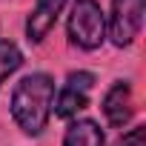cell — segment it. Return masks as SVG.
Wrapping results in <instances>:
<instances>
[{
    "label": "cell",
    "mask_w": 146,
    "mask_h": 146,
    "mask_svg": "<svg viewBox=\"0 0 146 146\" xmlns=\"http://www.w3.org/2000/svg\"><path fill=\"white\" fill-rule=\"evenodd\" d=\"M54 78L49 72H32V75H23L9 98V112L15 126L29 135L37 137L43 135V129L52 120V100H54Z\"/></svg>",
    "instance_id": "cell-1"
},
{
    "label": "cell",
    "mask_w": 146,
    "mask_h": 146,
    "mask_svg": "<svg viewBox=\"0 0 146 146\" xmlns=\"http://www.w3.org/2000/svg\"><path fill=\"white\" fill-rule=\"evenodd\" d=\"M66 37L80 52H98L106 43V12L98 0H72L66 17Z\"/></svg>",
    "instance_id": "cell-2"
},
{
    "label": "cell",
    "mask_w": 146,
    "mask_h": 146,
    "mask_svg": "<svg viewBox=\"0 0 146 146\" xmlns=\"http://www.w3.org/2000/svg\"><path fill=\"white\" fill-rule=\"evenodd\" d=\"M95 75L86 69H75L69 72L66 80L54 89V100H52V115L60 120H72L78 117V112H83L89 106L92 89H95Z\"/></svg>",
    "instance_id": "cell-3"
},
{
    "label": "cell",
    "mask_w": 146,
    "mask_h": 146,
    "mask_svg": "<svg viewBox=\"0 0 146 146\" xmlns=\"http://www.w3.org/2000/svg\"><path fill=\"white\" fill-rule=\"evenodd\" d=\"M143 12L146 0H112V12L106 15V37L112 46L126 49L135 43L143 29Z\"/></svg>",
    "instance_id": "cell-4"
},
{
    "label": "cell",
    "mask_w": 146,
    "mask_h": 146,
    "mask_svg": "<svg viewBox=\"0 0 146 146\" xmlns=\"http://www.w3.org/2000/svg\"><path fill=\"white\" fill-rule=\"evenodd\" d=\"M100 112H103V117H106V123L112 129L129 126V120L135 115V92H132V83L129 80H115L106 89L103 100H100Z\"/></svg>",
    "instance_id": "cell-5"
},
{
    "label": "cell",
    "mask_w": 146,
    "mask_h": 146,
    "mask_svg": "<svg viewBox=\"0 0 146 146\" xmlns=\"http://www.w3.org/2000/svg\"><path fill=\"white\" fill-rule=\"evenodd\" d=\"M66 3H69V0H35L32 12L26 15V26H23L26 40H29V43H35V46H37V43H43V40L49 37V32L54 29L57 17L63 15Z\"/></svg>",
    "instance_id": "cell-6"
},
{
    "label": "cell",
    "mask_w": 146,
    "mask_h": 146,
    "mask_svg": "<svg viewBox=\"0 0 146 146\" xmlns=\"http://www.w3.org/2000/svg\"><path fill=\"white\" fill-rule=\"evenodd\" d=\"M63 146H106V132L92 117H72L63 132Z\"/></svg>",
    "instance_id": "cell-7"
},
{
    "label": "cell",
    "mask_w": 146,
    "mask_h": 146,
    "mask_svg": "<svg viewBox=\"0 0 146 146\" xmlns=\"http://www.w3.org/2000/svg\"><path fill=\"white\" fill-rule=\"evenodd\" d=\"M20 66H23V52H20V46H17L15 40L3 37V40H0V86L6 83Z\"/></svg>",
    "instance_id": "cell-8"
},
{
    "label": "cell",
    "mask_w": 146,
    "mask_h": 146,
    "mask_svg": "<svg viewBox=\"0 0 146 146\" xmlns=\"http://www.w3.org/2000/svg\"><path fill=\"white\" fill-rule=\"evenodd\" d=\"M115 146H146V126L137 123V126L126 129V132L115 140Z\"/></svg>",
    "instance_id": "cell-9"
}]
</instances>
